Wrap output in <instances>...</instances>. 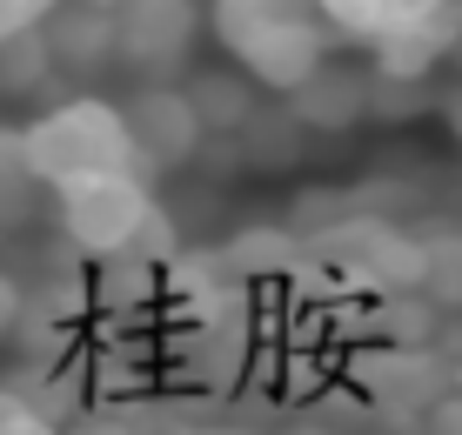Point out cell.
I'll use <instances>...</instances> for the list:
<instances>
[{
  "mask_svg": "<svg viewBox=\"0 0 462 435\" xmlns=\"http://www.w3.org/2000/svg\"><path fill=\"white\" fill-rule=\"evenodd\" d=\"M208 27L235 54V68L275 94H295L336 41V27L322 21V0H208Z\"/></svg>",
  "mask_w": 462,
  "mask_h": 435,
  "instance_id": "1",
  "label": "cell"
},
{
  "mask_svg": "<svg viewBox=\"0 0 462 435\" xmlns=\"http://www.w3.org/2000/svg\"><path fill=\"white\" fill-rule=\"evenodd\" d=\"M21 168L34 174V181H47V188L134 168V141H127L121 107L101 101V94H74V101L34 115L21 127Z\"/></svg>",
  "mask_w": 462,
  "mask_h": 435,
  "instance_id": "2",
  "label": "cell"
},
{
  "mask_svg": "<svg viewBox=\"0 0 462 435\" xmlns=\"http://www.w3.org/2000/svg\"><path fill=\"white\" fill-rule=\"evenodd\" d=\"M154 215V195H148V174L121 168V174H88V181H68L54 188V221H60V241L88 262H107V255H127L141 241Z\"/></svg>",
  "mask_w": 462,
  "mask_h": 435,
  "instance_id": "3",
  "label": "cell"
},
{
  "mask_svg": "<svg viewBox=\"0 0 462 435\" xmlns=\"http://www.w3.org/2000/svg\"><path fill=\"white\" fill-rule=\"evenodd\" d=\"M201 27H208L201 0H121L115 7V54H121V68L162 80L174 68H188Z\"/></svg>",
  "mask_w": 462,
  "mask_h": 435,
  "instance_id": "4",
  "label": "cell"
},
{
  "mask_svg": "<svg viewBox=\"0 0 462 435\" xmlns=\"http://www.w3.org/2000/svg\"><path fill=\"white\" fill-rule=\"evenodd\" d=\"M127 121V141H134V174H168V168H188L201 148H208V134H201V115L195 101H188V88H141L127 94L121 107Z\"/></svg>",
  "mask_w": 462,
  "mask_h": 435,
  "instance_id": "5",
  "label": "cell"
},
{
  "mask_svg": "<svg viewBox=\"0 0 462 435\" xmlns=\"http://www.w3.org/2000/svg\"><path fill=\"white\" fill-rule=\"evenodd\" d=\"M356 382H362V395H369L382 415H429L456 389L449 362H442L436 348H395V342L369 348V356L356 362Z\"/></svg>",
  "mask_w": 462,
  "mask_h": 435,
  "instance_id": "6",
  "label": "cell"
},
{
  "mask_svg": "<svg viewBox=\"0 0 462 435\" xmlns=\"http://www.w3.org/2000/svg\"><path fill=\"white\" fill-rule=\"evenodd\" d=\"M162 301L181 321H242L248 309V282L235 275V262L221 248H181L174 262L162 268Z\"/></svg>",
  "mask_w": 462,
  "mask_h": 435,
  "instance_id": "7",
  "label": "cell"
},
{
  "mask_svg": "<svg viewBox=\"0 0 462 435\" xmlns=\"http://www.w3.org/2000/svg\"><path fill=\"white\" fill-rule=\"evenodd\" d=\"M41 34H47V54H54V74H68V80H94L121 60L115 54V14L81 7V0H60L41 21Z\"/></svg>",
  "mask_w": 462,
  "mask_h": 435,
  "instance_id": "8",
  "label": "cell"
},
{
  "mask_svg": "<svg viewBox=\"0 0 462 435\" xmlns=\"http://www.w3.org/2000/svg\"><path fill=\"white\" fill-rule=\"evenodd\" d=\"M369 94H375V74L342 68V60H322V68L289 94V107H295L301 127H315V134H342V127L369 121Z\"/></svg>",
  "mask_w": 462,
  "mask_h": 435,
  "instance_id": "9",
  "label": "cell"
},
{
  "mask_svg": "<svg viewBox=\"0 0 462 435\" xmlns=\"http://www.w3.org/2000/svg\"><path fill=\"white\" fill-rule=\"evenodd\" d=\"M174 368L188 382H201V389H228L248 368V321H181Z\"/></svg>",
  "mask_w": 462,
  "mask_h": 435,
  "instance_id": "10",
  "label": "cell"
},
{
  "mask_svg": "<svg viewBox=\"0 0 462 435\" xmlns=\"http://www.w3.org/2000/svg\"><path fill=\"white\" fill-rule=\"evenodd\" d=\"M188 101H195L201 134H208V141H235L254 121L262 94H254V80L242 68H201V74H188Z\"/></svg>",
  "mask_w": 462,
  "mask_h": 435,
  "instance_id": "11",
  "label": "cell"
},
{
  "mask_svg": "<svg viewBox=\"0 0 462 435\" xmlns=\"http://www.w3.org/2000/svg\"><path fill=\"white\" fill-rule=\"evenodd\" d=\"M162 268L168 262H148L141 248L127 255H107V262H94V309L101 315H141L154 295H162Z\"/></svg>",
  "mask_w": 462,
  "mask_h": 435,
  "instance_id": "12",
  "label": "cell"
},
{
  "mask_svg": "<svg viewBox=\"0 0 462 435\" xmlns=\"http://www.w3.org/2000/svg\"><path fill=\"white\" fill-rule=\"evenodd\" d=\"M235 141H242V161H248V168H268V174H275V168H295V161H301L309 127L295 121V107H254V121H248Z\"/></svg>",
  "mask_w": 462,
  "mask_h": 435,
  "instance_id": "13",
  "label": "cell"
},
{
  "mask_svg": "<svg viewBox=\"0 0 462 435\" xmlns=\"http://www.w3.org/2000/svg\"><path fill=\"white\" fill-rule=\"evenodd\" d=\"M221 255L235 262L242 282H254V275H289L295 262H309V241H301L295 228H248V235H235Z\"/></svg>",
  "mask_w": 462,
  "mask_h": 435,
  "instance_id": "14",
  "label": "cell"
},
{
  "mask_svg": "<svg viewBox=\"0 0 462 435\" xmlns=\"http://www.w3.org/2000/svg\"><path fill=\"white\" fill-rule=\"evenodd\" d=\"M436 321H442V309L422 295V288H402V295L375 301V335L395 342V348H436Z\"/></svg>",
  "mask_w": 462,
  "mask_h": 435,
  "instance_id": "15",
  "label": "cell"
},
{
  "mask_svg": "<svg viewBox=\"0 0 462 435\" xmlns=\"http://www.w3.org/2000/svg\"><path fill=\"white\" fill-rule=\"evenodd\" d=\"M54 80V54H47V34L27 27V34L0 41V101H27Z\"/></svg>",
  "mask_w": 462,
  "mask_h": 435,
  "instance_id": "16",
  "label": "cell"
},
{
  "mask_svg": "<svg viewBox=\"0 0 462 435\" xmlns=\"http://www.w3.org/2000/svg\"><path fill=\"white\" fill-rule=\"evenodd\" d=\"M422 0H322V21L336 27V34H348V41H382L389 27H402L409 14H416Z\"/></svg>",
  "mask_w": 462,
  "mask_h": 435,
  "instance_id": "17",
  "label": "cell"
},
{
  "mask_svg": "<svg viewBox=\"0 0 462 435\" xmlns=\"http://www.w3.org/2000/svg\"><path fill=\"white\" fill-rule=\"evenodd\" d=\"M422 295L442 315H462V235L422 241Z\"/></svg>",
  "mask_w": 462,
  "mask_h": 435,
  "instance_id": "18",
  "label": "cell"
},
{
  "mask_svg": "<svg viewBox=\"0 0 462 435\" xmlns=\"http://www.w3.org/2000/svg\"><path fill=\"white\" fill-rule=\"evenodd\" d=\"M0 435H60V422L21 389V382H0Z\"/></svg>",
  "mask_w": 462,
  "mask_h": 435,
  "instance_id": "19",
  "label": "cell"
},
{
  "mask_svg": "<svg viewBox=\"0 0 462 435\" xmlns=\"http://www.w3.org/2000/svg\"><path fill=\"white\" fill-rule=\"evenodd\" d=\"M27 27H41V7H34V0H0V41L27 34Z\"/></svg>",
  "mask_w": 462,
  "mask_h": 435,
  "instance_id": "20",
  "label": "cell"
},
{
  "mask_svg": "<svg viewBox=\"0 0 462 435\" xmlns=\"http://www.w3.org/2000/svg\"><path fill=\"white\" fill-rule=\"evenodd\" d=\"M68 435H148L134 422V415H88V422H74Z\"/></svg>",
  "mask_w": 462,
  "mask_h": 435,
  "instance_id": "21",
  "label": "cell"
},
{
  "mask_svg": "<svg viewBox=\"0 0 462 435\" xmlns=\"http://www.w3.org/2000/svg\"><path fill=\"white\" fill-rule=\"evenodd\" d=\"M81 7H101V14H115V7H121V0H81Z\"/></svg>",
  "mask_w": 462,
  "mask_h": 435,
  "instance_id": "22",
  "label": "cell"
},
{
  "mask_svg": "<svg viewBox=\"0 0 462 435\" xmlns=\"http://www.w3.org/2000/svg\"><path fill=\"white\" fill-rule=\"evenodd\" d=\"M34 7H41V21H47V14H54V7H60V0H34Z\"/></svg>",
  "mask_w": 462,
  "mask_h": 435,
  "instance_id": "23",
  "label": "cell"
},
{
  "mask_svg": "<svg viewBox=\"0 0 462 435\" xmlns=\"http://www.w3.org/2000/svg\"><path fill=\"white\" fill-rule=\"evenodd\" d=\"M456 127H462V107H456Z\"/></svg>",
  "mask_w": 462,
  "mask_h": 435,
  "instance_id": "24",
  "label": "cell"
},
{
  "mask_svg": "<svg viewBox=\"0 0 462 435\" xmlns=\"http://www.w3.org/2000/svg\"><path fill=\"white\" fill-rule=\"evenodd\" d=\"M215 435H235V429H215Z\"/></svg>",
  "mask_w": 462,
  "mask_h": 435,
  "instance_id": "25",
  "label": "cell"
}]
</instances>
